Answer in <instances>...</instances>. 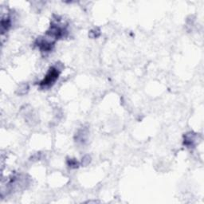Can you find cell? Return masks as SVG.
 I'll use <instances>...</instances> for the list:
<instances>
[{"instance_id": "cell-1", "label": "cell", "mask_w": 204, "mask_h": 204, "mask_svg": "<svg viewBox=\"0 0 204 204\" xmlns=\"http://www.w3.org/2000/svg\"><path fill=\"white\" fill-rule=\"evenodd\" d=\"M59 75H60V69H58L57 66L51 67L46 75L45 76L44 79L40 82L39 85L42 89L49 88V87L52 86L58 79Z\"/></svg>"}, {"instance_id": "cell-2", "label": "cell", "mask_w": 204, "mask_h": 204, "mask_svg": "<svg viewBox=\"0 0 204 204\" xmlns=\"http://www.w3.org/2000/svg\"><path fill=\"white\" fill-rule=\"evenodd\" d=\"M35 44L42 52H49L53 49L54 42L49 41L44 38H39L36 40Z\"/></svg>"}, {"instance_id": "cell-3", "label": "cell", "mask_w": 204, "mask_h": 204, "mask_svg": "<svg viewBox=\"0 0 204 204\" xmlns=\"http://www.w3.org/2000/svg\"><path fill=\"white\" fill-rule=\"evenodd\" d=\"M196 137L197 135L196 134L193 133V132H189L186 133L184 135V140H183V144L186 145L187 148H192L195 145L196 143Z\"/></svg>"}, {"instance_id": "cell-4", "label": "cell", "mask_w": 204, "mask_h": 204, "mask_svg": "<svg viewBox=\"0 0 204 204\" xmlns=\"http://www.w3.org/2000/svg\"><path fill=\"white\" fill-rule=\"evenodd\" d=\"M11 27V20L9 17H6V18H3L2 21H1V27H2V32L3 33L4 31L8 30V29Z\"/></svg>"}, {"instance_id": "cell-5", "label": "cell", "mask_w": 204, "mask_h": 204, "mask_svg": "<svg viewBox=\"0 0 204 204\" xmlns=\"http://www.w3.org/2000/svg\"><path fill=\"white\" fill-rule=\"evenodd\" d=\"M86 133L87 132L84 129H82L81 130H80L79 132H78V134H77V141L81 143L84 142V141L86 140L87 135H88V134Z\"/></svg>"}, {"instance_id": "cell-6", "label": "cell", "mask_w": 204, "mask_h": 204, "mask_svg": "<svg viewBox=\"0 0 204 204\" xmlns=\"http://www.w3.org/2000/svg\"><path fill=\"white\" fill-rule=\"evenodd\" d=\"M67 164L70 168H77L79 166V163L75 159H69L67 160Z\"/></svg>"}, {"instance_id": "cell-7", "label": "cell", "mask_w": 204, "mask_h": 204, "mask_svg": "<svg viewBox=\"0 0 204 204\" xmlns=\"http://www.w3.org/2000/svg\"><path fill=\"white\" fill-rule=\"evenodd\" d=\"M100 34V32L98 28L93 29V30H92L91 31L89 32V36L91 38H96L99 37Z\"/></svg>"}]
</instances>
